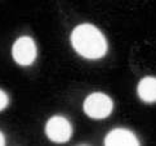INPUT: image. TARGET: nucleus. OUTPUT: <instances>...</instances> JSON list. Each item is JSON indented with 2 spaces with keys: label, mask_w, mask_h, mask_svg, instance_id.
<instances>
[{
  "label": "nucleus",
  "mask_w": 156,
  "mask_h": 146,
  "mask_svg": "<svg viewBox=\"0 0 156 146\" xmlns=\"http://www.w3.org/2000/svg\"><path fill=\"white\" fill-rule=\"evenodd\" d=\"M112 100L103 92H93L84 101L85 114L93 119H103L108 117L112 111Z\"/></svg>",
  "instance_id": "obj_2"
},
{
  "label": "nucleus",
  "mask_w": 156,
  "mask_h": 146,
  "mask_svg": "<svg viewBox=\"0 0 156 146\" xmlns=\"http://www.w3.org/2000/svg\"><path fill=\"white\" fill-rule=\"evenodd\" d=\"M5 145V138H4V134L0 132V146H4Z\"/></svg>",
  "instance_id": "obj_8"
},
{
  "label": "nucleus",
  "mask_w": 156,
  "mask_h": 146,
  "mask_svg": "<svg viewBox=\"0 0 156 146\" xmlns=\"http://www.w3.org/2000/svg\"><path fill=\"white\" fill-rule=\"evenodd\" d=\"M8 101H9L8 95L5 94L3 90H0V111H2L3 109H5V106L8 105Z\"/></svg>",
  "instance_id": "obj_7"
},
{
  "label": "nucleus",
  "mask_w": 156,
  "mask_h": 146,
  "mask_svg": "<svg viewBox=\"0 0 156 146\" xmlns=\"http://www.w3.org/2000/svg\"><path fill=\"white\" fill-rule=\"evenodd\" d=\"M36 45L29 36H22L13 44L12 55L13 59L20 65H30L36 59Z\"/></svg>",
  "instance_id": "obj_4"
},
{
  "label": "nucleus",
  "mask_w": 156,
  "mask_h": 146,
  "mask_svg": "<svg viewBox=\"0 0 156 146\" xmlns=\"http://www.w3.org/2000/svg\"><path fill=\"white\" fill-rule=\"evenodd\" d=\"M107 146H138L139 142L136 134L125 128H115L105 138Z\"/></svg>",
  "instance_id": "obj_5"
},
{
  "label": "nucleus",
  "mask_w": 156,
  "mask_h": 146,
  "mask_svg": "<svg viewBox=\"0 0 156 146\" xmlns=\"http://www.w3.org/2000/svg\"><path fill=\"white\" fill-rule=\"evenodd\" d=\"M138 95L143 101H156V77H144L138 83Z\"/></svg>",
  "instance_id": "obj_6"
},
{
  "label": "nucleus",
  "mask_w": 156,
  "mask_h": 146,
  "mask_svg": "<svg viewBox=\"0 0 156 146\" xmlns=\"http://www.w3.org/2000/svg\"><path fill=\"white\" fill-rule=\"evenodd\" d=\"M75 51L87 59H99L107 53V41L96 26L84 23L76 26L71 33Z\"/></svg>",
  "instance_id": "obj_1"
},
{
  "label": "nucleus",
  "mask_w": 156,
  "mask_h": 146,
  "mask_svg": "<svg viewBox=\"0 0 156 146\" xmlns=\"http://www.w3.org/2000/svg\"><path fill=\"white\" fill-rule=\"evenodd\" d=\"M45 134L53 142H66L71 138L72 127L67 118L62 115H54L48 119L45 124Z\"/></svg>",
  "instance_id": "obj_3"
}]
</instances>
